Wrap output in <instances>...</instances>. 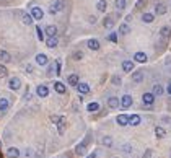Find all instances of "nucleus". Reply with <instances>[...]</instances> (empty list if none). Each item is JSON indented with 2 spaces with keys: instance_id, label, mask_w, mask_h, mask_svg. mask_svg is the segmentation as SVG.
Segmentation results:
<instances>
[{
  "instance_id": "obj_22",
  "label": "nucleus",
  "mask_w": 171,
  "mask_h": 158,
  "mask_svg": "<svg viewBox=\"0 0 171 158\" xmlns=\"http://www.w3.org/2000/svg\"><path fill=\"white\" fill-rule=\"evenodd\" d=\"M122 70L127 72V74H129V72H132V70H134V62H132V60H124V62H122Z\"/></svg>"
},
{
  "instance_id": "obj_36",
  "label": "nucleus",
  "mask_w": 171,
  "mask_h": 158,
  "mask_svg": "<svg viewBox=\"0 0 171 158\" xmlns=\"http://www.w3.org/2000/svg\"><path fill=\"white\" fill-rule=\"evenodd\" d=\"M87 109H88L90 113H95V111L99 109V104H98V103H90V104L87 106Z\"/></svg>"
},
{
  "instance_id": "obj_32",
  "label": "nucleus",
  "mask_w": 171,
  "mask_h": 158,
  "mask_svg": "<svg viewBox=\"0 0 171 158\" xmlns=\"http://www.w3.org/2000/svg\"><path fill=\"white\" fill-rule=\"evenodd\" d=\"M132 80L135 83H140L142 80H144V75H142V72H135V74L132 75Z\"/></svg>"
},
{
  "instance_id": "obj_2",
  "label": "nucleus",
  "mask_w": 171,
  "mask_h": 158,
  "mask_svg": "<svg viewBox=\"0 0 171 158\" xmlns=\"http://www.w3.org/2000/svg\"><path fill=\"white\" fill-rule=\"evenodd\" d=\"M20 87H21V80H20L18 77H13V78H10V80H8V88L10 90L17 91V90H20Z\"/></svg>"
},
{
  "instance_id": "obj_39",
  "label": "nucleus",
  "mask_w": 171,
  "mask_h": 158,
  "mask_svg": "<svg viewBox=\"0 0 171 158\" xmlns=\"http://www.w3.org/2000/svg\"><path fill=\"white\" fill-rule=\"evenodd\" d=\"M145 5H147V0H139V2H137V5H135V7H137V10H140V8H144Z\"/></svg>"
},
{
  "instance_id": "obj_51",
  "label": "nucleus",
  "mask_w": 171,
  "mask_h": 158,
  "mask_svg": "<svg viewBox=\"0 0 171 158\" xmlns=\"http://www.w3.org/2000/svg\"><path fill=\"white\" fill-rule=\"evenodd\" d=\"M166 91H168V95H171V82H169V85H168V88H166Z\"/></svg>"
},
{
  "instance_id": "obj_20",
  "label": "nucleus",
  "mask_w": 171,
  "mask_h": 158,
  "mask_svg": "<svg viewBox=\"0 0 171 158\" xmlns=\"http://www.w3.org/2000/svg\"><path fill=\"white\" fill-rule=\"evenodd\" d=\"M108 106L111 108V109H116V108H119V98L111 96V98L108 99Z\"/></svg>"
},
{
  "instance_id": "obj_6",
  "label": "nucleus",
  "mask_w": 171,
  "mask_h": 158,
  "mask_svg": "<svg viewBox=\"0 0 171 158\" xmlns=\"http://www.w3.org/2000/svg\"><path fill=\"white\" fill-rule=\"evenodd\" d=\"M57 44H59V39H57V36H49V38L46 39V46H47L49 49L57 47Z\"/></svg>"
},
{
  "instance_id": "obj_8",
  "label": "nucleus",
  "mask_w": 171,
  "mask_h": 158,
  "mask_svg": "<svg viewBox=\"0 0 171 158\" xmlns=\"http://www.w3.org/2000/svg\"><path fill=\"white\" fill-rule=\"evenodd\" d=\"M87 143H88V140H83L82 143H78L77 148H75V153L77 155H85V152H87Z\"/></svg>"
},
{
  "instance_id": "obj_19",
  "label": "nucleus",
  "mask_w": 171,
  "mask_h": 158,
  "mask_svg": "<svg viewBox=\"0 0 171 158\" xmlns=\"http://www.w3.org/2000/svg\"><path fill=\"white\" fill-rule=\"evenodd\" d=\"M103 26L106 28V30H111V28L114 26V18L112 17H106L103 20Z\"/></svg>"
},
{
  "instance_id": "obj_1",
  "label": "nucleus",
  "mask_w": 171,
  "mask_h": 158,
  "mask_svg": "<svg viewBox=\"0 0 171 158\" xmlns=\"http://www.w3.org/2000/svg\"><path fill=\"white\" fill-rule=\"evenodd\" d=\"M64 10V2H60V0H55V2H52L51 5H49V13H59Z\"/></svg>"
},
{
  "instance_id": "obj_26",
  "label": "nucleus",
  "mask_w": 171,
  "mask_h": 158,
  "mask_svg": "<svg viewBox=\"0 0 171 158\" xmlns=\"http://www.w3.org/2000/svg\"><path fill=\"white\" fill-rule=\"evenodd\" d=\"M129 31H131V28H129V25H127V23H122V25L119 26V34L126 36V34H129Z\"/></svg>"
},
{
  "instance_id": "obj_21",
  "label": "nucleus",
  "mask_w": 171,
  "mask_h": 158,
  "mask_svg": "<svg viewBox=\"0 0 171 158\" xmlns=\"http://www.w3.org/2000/svg\"><path fill=\"white\" fill-rule=\"evenodd\" d=\"M140 121H142V119H140L139 114H132V116H129V124L134 126V127H135V126H139V124H140Z\"/></svg>"
},
{
  "instance_id": "obj_24",
  "label": "nucleus",
  "mask_w": 171,
  "mask_h": 158,
  "mask_svg": "<svg viewBox=\"0 0 171 158\" xmlns=\"http://www.w3.org/2000/svg\"><path fill=\"white\" fill-rule=\"evenodd\" d=\"M0 60H2V62H10L12 60V55L7 52V51H3V49H0Z\"/></svg>"
},
{
  "instance_id": "obj_16",
  "label": "nucleus",
  "mask_w": 171,
  "mask_h": 158,
  "mask_svg": "<svg viewBox=\"0 0 171 158\" xmlns=\"http://www.w3.org/2000/svg\"><path fill=\"white\" fill-rule=\"evenodd\" d=\"M67 82H69L70 87H77V85L80 83V78H78V75H77V74H72V75L69 77V80H67Z\"/></svg>"
},
{
  "instance_id": "obj_11",
  "label": "nucleus",
  "mask_w": 171,
  "mask_h": 158,
  "mask_svg": "<svg viewBox=\"0 0 171 158\" xmlns=\"http://www.w3.org/2000/svg\"><path fill=\"white\" fill-rule=\"evenodd\" d=\"M160 36H161V39L163 41H168L169 39V36H171V30L168 26H163L161 28V31H160Z\"/></svg>"
},
{
  "instance_id": "obj_37",
  "label": "nucleus",
  "mask_w": 171,
  "mask_h": 158,
  "mask_svg": "<svg viewBox=\"0 0 171 158\" xmlns=\"http://www.w3.org/2000/svg\"><path fill=\"white\" fill-rule=\"evenodd\" d=\"M7 75H8V70H7L5 65H2V64H0V78H5Z\"/></svg>"
},
{
  "instance_id": "obj_7",
  "label": "nucleus",
  "mask_w": 171,
  "mask_h": 158,
  "mask_svg": "<svg viewBox=\"0 0 171 158\" xmlns=\"http://www.w3.org/2000/svg\"><path fill=\"white\" fill-rule=\"evenodd\" d=\"M36 95L41 96V98H46L49 95V88L46 87V85H39V87L36 88Z\"/></svg>"
},
{
  "instance_id": "obj_17",
  "label": "nucleus",
  "mask_w": 171,
  "mask_h": 158,
  "mask_svg": "<svg viewBox=\"0 0 171 158\" xmlns=\"http://www.w3.org/2000/svg\"><path fill=\"white\" fill-rule=\"evenodd\" d=\"M54 90H55L57 93H60V95H64V93L67 91V88H65V85H64L62 82H55V83H54Z\"/></svg>"
},
{
  "instance_id": "obj_4",
  "label": "nucleus",
  "mask_w": 171,
  "mask_h": 158,
  "mask_svg": "<svg viewBox=\"0 0 171 158\" xmlns=\"http://www.w3.org/2000/svg\"><path fill=\"white\" fill-rule=\"evenodd\" d=\"M31 17L34 20H42L44 12H42V8H39V7H33V8H31Z\"/></svg>"
},
{
  "instance_id": "obj_13",
  "label": "nucleus",
  "mask_w": 171,
  "mask_h": 158,
  "mask_svg": "<svg viewBox=\"0 0 171 158\" xmlns=\"http://www.w3.org/2000/svg\"><path fill=\"white\" fill-rule=\"evenodd\" d=\"M166 5H163V3H156L155 5V15H165L166 13Z\"/></svg>"
},
{
  "instance_id": "obj_40",
  "label": "nucleus",
  "mask_w": 171,
  "mask_h": 158,
  "mask_svg": "<svg viewBox=\"0 0 171 158\" xmlns=\"http://www.w3.org/2000/svg\"><path fill=\"white\" fill-rule=\"evenodd\" d=\"M82 57H83V52H82V51H77V52H74V59H75V60H80Z\"/></svg>"
},
{
  "instance_id": "obj_31",
  "label": "nucleus",
  "mask_w": 171,
  "mask_h": 158,
  "mask_svg": "<svg viewBox=\"0 0 171 158\" xmlns=\"http://www.w3.org/2000/svg\"><path fill=\"white\" fill-rule=\"evenodd\" d=\"M153 18H155L153 13H144V15H142V20H144V23H152Z\"/></svg>"
},
{
  "instance_id": "obj_3",
  "label": "nucleus",
  "mask_w": 171,
  "mask_h": 158,
  "mask_svg": "<svg viewBox=\"0 0 171 158\" xmlns=\"http://www.w3.org/2000/svg\"><path fill=\"white\" fill-rule=\"evenodd\" d=\"M142 101H144V104H147V106H152L155 103V95H153V93H144Z\"/></svg>"
},
{
  "instance_id": "obj_18",
  "label": "nucleus",
  "mask_w": 171,
  "mask_h": 158,
  "mask_svg": "<svg viewBox=\"0 0 171 158\" xmlns=\"http://www.w3.org/2000/svg\"><path fill=\"white\" fill-rule=\"evenodd\" d=\"M47 55L46 54H38L36 55V64H38V65H46V64H47Z\"/></svg>"
},
{
  "instance_id": "obj_46",
  "label": "nucleus",
  "mask_w": 171,
  "mask_h": 158,
  "mask_svg": "<svg viewBox=\"0 0 171 158\" xmlns=\"http://www.w3.org/2000/svg\"><path fill=\"white\" fill-rule=\"evenodd\" d=\"M52 74H54V64L49 65V69H47V75H52Z\"/></svg>"
},
{
  "instance_id": "obj_52",
  "label": "nucleus",
  "mask_w": 171,
  "mask_h": 158,
  "mask_svg": "<svg viewBox=\"0 0 171 158\" xmlns=\"http://www.w3.org/2000/svg\"><path fill=\"white\" fill-rule=\"evenodd\" d=\"M87 158H96V153H95V152H93V153H90Z\"/></svg>"
},
{
  "instance_id": "obj_43",
  "label": "nucleus",
  "mask_w": 171,
  "mask_h": 158,
  "mask_svg": "<svg viewBox=\"0 0 171 158\" xmlns=\"http://www.w3.org/2000/svg\"><path fill=\"white\" fill-rule=\"evenodd\" d=\"M60 117H62V116H54V114H52V116H51V121H52L54 124H57V122L60 121Z\"/></svg>"
},
{
  "instance_id": "obj_53",
  "label": "nucleus",
  "mask_w": 171,
  "mask_h": 158,
  "mask_svg": "<svg viewBox=\"0 0 171 158\" xmlns=\"http://www.w3.org/2000/svg\"><path fill=\"white\" fill-rule=\"evenodd\" d=\"M0 158H2V155H0Z\"/></svg>"
},
{
  "instance_id": "obj_48",
  "label": "nucleus",
  "mask_w": 171,
  "mask_h": 158,
  "mask_svg": "<svg viewBox=\"0 0 171 158\" xmlns=\"http://www.w3.org/2000/svg\"><path fill=\"white\" fill-rule=\"evenodd\" d=\"M124 152H126V153H131L132 150H131V147H129V145H126V147H124Z\"/></svg>"
},
{
  "instance_id": "obj_38",
  "label": "nucleus",
  "mask_w": 171,
  "mask_h": 158,
  "mask_svg": "<svg viewBox=\"0 0 171 158\" xmlns=\"http://www.w3.org/2000/svg\"><path fill=\"white\" fill-rule=\"evenodd\" d=\"M36 34H38L39 41H44V31L41 30V26H36Z\"/></svg>"
},
{
  "instance_id": "obj_30",
  "label": "nucleus",
  "mask_w": 171,
  "mask_h": 158,
  "mask_svg": "<svg viewBox=\"0 0 171 158\" xmlns=\"http://www.w3.org/2000/svg\"><path fill=\"white\" fill-rule=\"evenodd\" d=\"M96 8H98V12H106V8H108V2H106V0H99Z\"/></svg>"
},
{
  "instance_id": "obj_49",
  "label": "nucleus",
  "mask_w": 171,
  "mask_h": 158,
  "mask_svg": "<svg viewBox=\"0 0 171 158\" xmlns=\"http://www.w3.org/2000/svg\"><path fill=\"white\" fill-rule=\"evenodd\" d=\"M25 155H26V156H31V155H33V152H31V150H30V148H28V150H26V152H25Z\"/></svg>"
},
{
  "instance_id": "obj_44",
  "label": "nucleus",
  "mask_w": 171,
  "mask_h": 158,
  "mask_svg": "<svg viewBox=\"0 0 171 158\" xmlns=\"http://www.w3.org/2000/svg\"><path fill=\"white\" fill-rule=\"evenodd\" d=\"M112 83L114 85H121V77H112Z\"/></svg>"
},
{
  "instance_id": "obj_10",
  "label": "nucleus",
  "mask_w": 171,
  "mask_h": 158,
  "mask_svg": "<svg viewBox=\"0 0 171 158\" xmlns=\"http://www.w3.org/2000/svg\"><path fill=\"white\" fill-rule=\"evenodd\" d=\"M77 91L80 93V95H87V93H90V87L87 83H78L77 85Z\"/></svg>"
},
{
  "instance_id": "obj_23",
  "label": "nucleus",
  "mask_w": 171,
  "mask_h": 158,
  "mask_svg": "<svg viewBox=\"0 0 171 158\" xmlns=\"http://www.w3.org/2000/svg\"><path fill=\"white\" fill-rule=\"evenodd\" d=\"M87 44H88V47L91 49V51H98L99 49V41L98 39H88Z\"/></svg>"
},
{
  "instance_id": "obj_29",
  "label": "nucleus",
  "mask_w": 171,
  "mask_h": 158,
  "mask_svg": "<svg viewBox=\"0 0 171 158\" xmlns=\"http://www.w3.org/2000/svg\"><path fill=\"white\" fill-rule=\"evenodd\" d=\"M8 106H10L8 99H7V98H0V111H7V109H8Z\"/></svg>"
},
{
  "instance_id": "obj_15",
  "label": "nucleus",
  "mask_w": 171,
  "mask_h": 158,
  "mask_svg": "<svg viewBox=\"0 0 171 158\" xmlns=\"http://www.w3.org/2000/svg\"><path fill=\"white\" fill-rule=\"evenodd\" d=\"M65 124H67V121H65V117H60V121L57 122V131H59V134L62 135L64 132H65Z\"/></svg>"
},
{
  "instance_id": "obj_42",
  "label": "nucleus",
  "mask_w": 171,
  "mask_h": 158,
  "mask_svg": "<svg viewBox=\"0 0 171 158\" xmlns=\"http://www.w3.org/2000/svg\"><path fill=\"white\" fill-rule=\"evenodd\" d=\"M60 67H62V64H60V60H55V74H57V75L60 74Z\"/></svg>"
},
{
  "instance_id": "obj_9",
  "label": "nucleus",
  "mask_w": 171,
  "mask_h": 158,
  "mask_svg": "<svg viewBox=\"0 0 171 158\" xmlns=\"http://www.w3.org/2000/svg\"><path fill=\"white\" fill-rule=\"evenodd\" d=\"M116 122L119 124V126H127L129 124V116H127V114H119V116L116 117Z\"/></svg>"
},
{
  "instance_id": "obj_41",
  "label": "nucleus",
  "mask_w": 171,
  "mask_h": 158,
  "mask_svg": "<svg viewBox=\"0 0 171 158\" xmlns=\"http://www.w3.org/2000/svg\"><path fill=\"white\" fill-rule=\"evenodd\" d=\"M108 39H109L111 42H116V41H117V34H116V33H111V34L108 36Z\"/></svg>"
},
{
  "instance_id": "obj_50",
  "label": "nucleus",
  "mask_w": 171,
  "mask_h": 158,
  "mask_svg": "<svg viewBox=\"0 0 171 158\" xmlns=\"http://www.w3.org/2000/svg\"><path fill=\"white\" fill-rule=\"evenodd\" d=\"M88 21H90V23H95V21H96V17H90Z\"/></svg>"
},
{
  "instance_id": "obj_35",
  "label": "nucleus",
  "mask_w": 171,
  "mask_h": 158,
  "mask_svg": "<svg viewBox=\"0 0 171 158\" xmlns=\"http://www.w3.org/2000/svg\"><path fill=\"white\" fill-rule=\"evenodd\" d=\"M101 143H103L104 147H111V145H112V139L109 137V135H106V137H103Z\"/></svg>"
},
{
  "instance_id": "obj_34",
  "label": "nucleus",
  "mask_w": 171,
  "mask_h": 158,
  "mask_svg": "<svg viewBox=\"0 0 171 158\" xmlns=\"http://www.w3.org/2000/svg\"><path fill=\"white\" fill-rule=\"evenodd\" d=\"M114 5H116V8L121 12V10L126 8V0H116V2H114Z\"/></svg>"
},
{
  "instance_id": "obj_12",
  "label": "nucleus",
  "mask_w": 171,
  "mask_h": 158,
  "mask_svg": "<svg viewBox=\"0 0 171 158\" xmlns=\"http://www.w3.org/2000/svg\"><path fill=\"white\" fill-rule=\"evenodd\" d=\"M7 156L8 158H18L20 156V150L17 147H10L8 150H7Z\"/></svg>"
},
{
  "instance_id": "obj_14",
  "label": "nucleus",
  "mask_w": 171,
  "mask_h": 158,
  "mask_svg": "<svg viewBox=\"0 0 171 158\" xmlns=\"http://www.w3.org/2000/svg\"><path fill=\"white\" fill-rule=\"evenodd\" d=\"M134 60H135V62H140V64H145V62H147V54H145V52H135Z\"/></svg>"
},
{
  "instance_id": "obj_28",
  "label": "nucleus",
  "mask_w": 171,
  "mask_h": 158,
  "mask_svg": "<svg viewBox=\"0 0 171 158\" xmlns=\"http://www.w3.org/2000/svg\"><path fill=\"white\" fill-rule=\"evenodd\" d=\"M46 34H47V38H49V36H55V34H57V28H55L54 25H49V26L46 28Z\"/></svg>"
},
{
  "instance_id": "obj_47",
  "label": "nucleus",
  "mask_w": 171,
  "mask_h": 158,
  "mask_svg": "<svg viewBox=\"0 0 171 158\" xmlns=\"http://www.w3.org/2000/svg\"><path fill=\"white\" fill-rule=\"evenodd\" d=\"M26 72H28V74H33V65L28 64V65H26Z\"/></svg>"
},
{
  "instance_id": "obj_33",
  "label": "nucleus",
  "mask_w": 171,
  "mask_h": 158,
  "mask_svg": "<svg viewBox=\"0 0 171 158\" xmlns=\"http://www.w3.org/2000/svg\"><path fill=\"white\" fill-rule=\"evenodd\" d=\"M21 18H23V23L28 25V26L33 23V17H31V15H28V13H23V17H21Z\"/></svg>"
},
{
  "instance_id": "obj_5",
  "label": "nucleus",
  "mask_w": 171,
  "mask_h": 158,
  "mask_svg": "<svg viewBox=\"0 0 171 158\" xmlns=\"http://www.w3.org/2000/svg\"><path fill=\"white\" fill-rule=\"evenodd\" d=\"M132 101H134V99H132L131 95H124L122 98H121V106H122L124 109H127V108L132 106Z\"/></svg>"
},
{
  "instance_id": "obj_45",
  "label": "nucleus",
  "mask_w": 171,
  "mask_h": 158,
  "mask_svg": "<svg viewBox=\"0 0 171 158\" xmlns=\"http://www.w3.org/2000/svg\"><path fill=\"white\" fill-rule=\"evenodd\" d=\"M142 158H152V150H147V152L144 153V156Z\"/></svg>"
},
{
  "instance_id": "obj_27",
  "label": "nucleus",
  "mask_w": 171,
  "mask_h": 158,
  "mask_svg": "<svg viewBox=\"0 0 171 158\" xmlns=\"http://www.w3.org/2000/svg\"><path fill=\"white\" fill-rule=\"evenodd\" d=\"M155 135H156L158 139H163V137L166 135V132H165V129H163V127L156 126V127H155Z\"/></svg>"
},
{
  "instance_id": "obj_25",
  "label": "nucleus",
  "mask_w": 171,
  "mask_h": 158,
  "mask_svg": "<svg viewBox=\"0 0 171 158\" xmlns=\"http://www.w3.org/2000/svg\"><path fill=\"white\" fill-rule=\"evenodd\" d=\"M163 91H165V90H163V87H161L160 83L153 85V95H155V96H161V95H163Z\"/></svg>"
}]
</instances>
